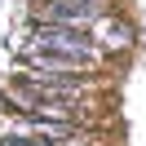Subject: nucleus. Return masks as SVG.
<instances>
[{
  "instance_id": "1",
  "label": "nucleus",
  "mask_w": 146,
  "mask_h": 146,
  "mask_svg": "<svg viewBox=\"0 0 146 146\" xmlns=\"http://www.w3.org/2000/svg\"><path fill=\"white\" fill-rule=\"evenodd\" d=\"M22 53H53V58H66L75 66H89L98 58V44H93L84 31L75 27H53V22H36L27 40H22Z\"/></svg>"
},
{
  "instance_id": "2",
  "label": "nucleus",
  "mask_w": 146,
  "mask_h": 146,
  "mask_svg": "<svg viewBox=\"0 0 146 146\" xmlns=\"http://www.w3.org/2000/svg\"><path fill=\"white\" fill-rule=\"evenodd\" d=\"M36 22H53V27H93L102 22V0H40L36 5Z\"/></svg>"
}]
</instances>
